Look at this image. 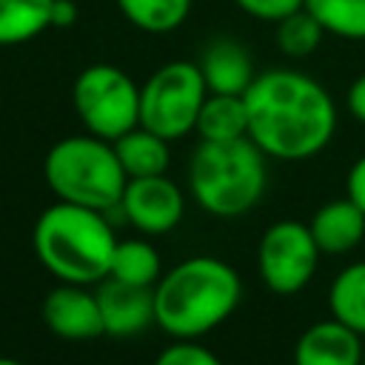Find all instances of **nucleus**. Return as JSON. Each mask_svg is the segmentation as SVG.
Returning a JSON list of instances; mask_svg holds the SVG:
<instances>
[{
    "mask_svg": "<svg viewBox=\"0 0 365 365\" xmlns=\"http://www.w3.org/2000/svg\"><path fill=\"white\" fill-rule=\"evenodd\" d=\"M0 365H23L20 359H11V356H0Z\"/></svg>",
    "mask_w": 365,
    "mask_h": 365,
    "instance_id": "28",
    "label": "nucleus"
},
{
    "mask_svg": "<svg viewBox=\"0 0 365 365\" xmlns=\"http://www.w3.org/2000/svg\"><path fill=\"white\" fill-rule=\"evenodd\" d=\"M248 17L262 23H279L288 14L305 9V0H234Z\"/></svg>",
    "mask_w": 365,
    "mask_h": 365,
    "instance_id": "24",
    "label": "nucleus"
},
{
    "mask_svg": "<svg viewBox=\"0 0 365 365\" xmlns=\"http://www.w3.org/2000/svg\"><path fill=\"white\" fill-rule=\"evenodd\" d=\"M114 151H117V160L125 171V177H154V174H165L168 171V163H171V148H168V140L143 128V125H134L131 131H125L123 137L114 140Z\"/></svg>",
    "mask_w": 365,
    "mask_h": 365,
    "instance_id": "15",
    "label": "nucleus"
},
{
    "mask_svg": "<svg viewBox=\"0 0 365 365\" xmlns=\"http://www.w3.org/2000/svg\"><path fill=\"white\" fill-rule=\"evenodd\" d=\"M240 274L220 257L197 254L177 262L154 285V325L171 339H200L240 305Z\"/></svg>",
    "mask_w": 365,
    "mask_h": 365,
    "instance_id": "2",
    "label": "nucleus"
},
{
    "mask_svg": "<svg viewBox=\"0 0 365 365\" xmlns=\"http://www.w3.org/2000/svg\"><path fill=\"white\" fill-rule=\"evenodd\" d=\"M319 262V245L308 228V222L299 220H279L265 228L257 245V271L262 282L279 294L291 297L302 291Z\"/></svg>",
    "mask_w": 365,
    "mask_h": 365,
    "instance_id": "8",
    "label": "nucleus"
},
{
    "mask_svg": "<svg viewBox=\"0 0 365 365\" xmlns=\"http://www.w3.org/2000/svg\"><path fill=\"white\" fill-rule=\"evenodd\" d=\"M362 334L331 317L297 336L294 365H362Z\"/></svg>",
    "mask_w": 365,
    "mask_h": 365,
    "instance_id": "12",
    "label": "nucleus"
},
{
    "mask_svg": "<svg viewBox=\"0 0 365 365\" xmlns=\"http://www.w3.org/2000/svg\"><path fill=\"white\" fill-rule=\"evenodd\" d=\"M117 211L143 237H160L180 225L185 211V197L180 185L171 182L165 174L131 177L123 188Z\"/></svg>",
    "mask_w": 365,
    "mask_h": 365,
    "instance_id": "9",
    "label": "nucleus"
},
{
    "mask_svg": "<svg viewBox=\"0 0 365 365\" xmlns=\"http://www.w3.org/2000/svg\"><path fill=\"white\" fill-rule=\"evenodd\" d=\"M345 106H348V111H351L354 120L365 123V74H359V77L351 83V88H348V94H345Z\"/></svg>",
    "mask_w": 365,
    "mask_h": 365,
    "instance_id": "26",
    "label": "nucleus"
},
{
    "mask_svg": "<svg viewBox=\"0 0 365 365\" xmlns=\"http://www.w3.org/2000/svg\"><path fill=\"white\" fill-rule=\"evenodd\" d=\"M248 137L274 160H308L336 131V106L325 86L297 68H268L242 94Z\"/></svg>",
    "mask_w": 365,
    "mask_h": 365,
    "instance_id": "1",
    "label": "nucleus"
},
{
    "mask_svg": "<svg viewBox=\"0 0 365 365\" xmlns=\"http://www.w3.org/2000/svg\"><path fill=\"white\" fill-rule=\"evenodd\" d=\"M40 265L57 282L97 285L108 277L117 237L106 211L57 200L48 205L31 231Z\"/></svg>",
    "mask_w": 365,
    "mask_h": 365,
    "instance_id": "3",
    "label": "nucleus"
},
{
    "mask_svg": "<svg viewBox=\"0 0 365 365\" xmlns=\"http://www.w3.org/2000/svg\"><path fill=\"white\" fill-rule=\"evenodd\" d=\"M74 23H77V3L74 0H54L51 29H71Z\"/></svg>",
    "mask_w": 365,
    "mask_h": 365,
    "instance_id": "27",
    "label": "nucleus"
},
{
    "mask_svg": "<svg viewBox=\"0 0 365 365\" xmlns=\"http://www.w3.org/2000/svg\"><path fill=\"white\" fill-rule=\"evenodd\" d=\"M154 365H222V359L194 339H174L157 354Z\"/></svg>",
    "mask_w": 365,
    "mask_h": 365,
    "instance_id": "23",
    "label": "nucleus"
},
{
    "mask_svg": "<svg viewBox=\"0 0 365 365\" xmlns=\"http://www.w3.org/2000/svg\"><path fill=\"white\" fill-rule=\"evenodd\" d=\"M120 14L145 34H168L180 29L191 11V0H114Z\"/></svg>",
    "mask_w": 365,
    "mask_h": 365,
    "instance_id": "20",
    "label": "nucleus"
},
{
    "mask_svg": "<svg viewBox=\"0 0 365 365\" xmlns=\"http://www.w3.org/2000/svg\"><path fill=\"white\" fill-rule=\"evenodd\" d=\"M194 131L208 143H228L248 137V111L242 94H211L205 97Z\"/></svg>",
    "mask_w": 365,
    "mask_h": 365,
    "instance_id": "16",
    "label": "nucleus"
},
{
    "mask_svg": "<svg viewBox=\"0 0 365 365\" xmlns=\"http://www.w3.org/2000/svg\"><path fill=\"white\" fill-rule=\"evenodd\" d=\"M362 365H365V345H362Z\"/></svg>",
    "mask_w": 365,
    "mask_h": 365,
    "instance_id": "29",
    "label": "nucleus"
},
{
    "mask_svg": "<svg viewBox=\"0 0 365 365\" xmlns=\"http://www.w3.org/2000/svg\"><path fill=\"white\" fill-rule=\"evenodd\" d=\"M54 0H0V46H20L51 29Z\"/></svg>",
    "mask_w": 365,
    "mask_h": 365,
    "instance_id": "18",
    "label": "nucleus"
},
{
    "mask_svg": "<svg viewBox=\"0 0 365 365\" xmlns=\"http://www.w3.org/2000/svg\"><path fill=\"white\" fill-rule=\"evenodd\" d=\"M108 277H114L120 282H128V285L154 288L157 279L163 277V262H160L157 248L143 237L117 240V248L111 254Z\"/></svg>",
    "mask_w": 365,
    "mask_h": 365,
    "instance_id": "17",
    "label": "nucleus"
},
{
    "mask_svg": "<svg viewBox=\"0 0 365 365\" xmlns=\"http://www.w3.org/2000/svg\"><path fill=\"white\" fill-rule=\"evenodd\" d=\"M345 197L354 200L362 211H365V154L354 160V165L348 168L345 177Z\"/></svg>",
    "mask_w": 365,
    "mask_h": 365,
    "instance_id": "25",
    "label": "nucleus"
},
{
    "mask_svg": "<svg viewBox=\"0 0 365 365\" xmlns=\"http://www.w3.org/2000/svg\"><path fill=\"white\" fill-rule=\"evenodd\" d=\"M325 34L339 40H365V0H305Z\"/></svg>",
    "mask_w": 365,
    "mask_h": 365,
    "instance_id": "21",
    "label": "nucleus"
},
{
    "mask_svg": "<svg viewBox=\"0 0 365 365\" xmlns=\"http://www.w3.org/2000/svg\"><path fill=\"white\" fill-rule=\"evenodd\" d=\"M317 245H319V254H348L354 251L362 237H365V211L348 200V197H339V200H328L322 202L311 222H308Z\"/></svg>",
    "mask_w": 365,
    "mask_h": 365,
    "instance_id": "14",
    "label": "nucleus"
},
{
    "mask_svg": "<svg viewBox=\"0 0 365 365\" xmlns=\"http://www.w3.org/2000/svg\"><path fill=\"white\" fill-rule=\"evenodd\" d=\"M43 322L51 334L77 342L106 334L97 294L88 291V285H74V282H60L46 294Z\"/></svg>",
    "mask_w": 365,
    "mask_h": 365,
    "instance_id": "10",
    "label": "nucleus"
},
{
    "mask_svg": "<svg viewBox=\"0 0 365 365\" xmlns=\"http://www.w3.org/2000/svg\"><path fill=\"white\" fill-rule=\"evenodd\" d=\"M200 71L211 94H245L257 77L248 48L231 37L211 40L200 54Z\"/></svg>",
    "mask_w": 365,
    "mask_h": 365,
    "instance_id": "13",
    "label": "nucleus"
},
{
    "mask_svg": "<svg viewBox=\"0 0 365 365\" xmlns=\"http://www.w3.org/2000/svg\"><path fill=\"white\" fill-rule=\"evenodd\" d=\"M71 103L86 131L108 143L140 125V86L111 63L86 66L74 77Z\"/></svg>",
    "mask_w": 365,
    "mask_h": 365,
    "instance_id": "7",
    "label": "nucleus"
},
{
    "mask_svg": "<svg viewBox=\"0 0 365 365\" xmlns=\"http://www.w3.org/2000/svg\"><path fill=\"white\" fill-rule=\"evenodd\" d=\"M94 294L103 314V331L111 336H134L154 322V288L106 277L97 282Z\"/></svg>",
    "mask_w": 365,
    "mask_h": 365,
    "instance_id": "11",
    "label": "nucleus"
},
{
    "mask_svg": "<svg viewBox=\"0 0 365 365\" xmlns=\"http://www.w3.org/2000/svg\"><path fill=\"white\" fill-rule=\"evenodd\" d=\"M265 154L251 137L228 143L200 140L188 163V188L197 205L222 220L248 214L265 191Z\"/></svg>",
    "mask_w": 365,
    "mask_h": 365,
    "instance_id": "4",
    "label": "nucleus"
},
{
    "mask_svg": "<svg viewBox=\"0 0 365 365\" xmlns=\"http://www.w3.org/2000/svg\"><path fill=\"white\" fill-rule=\"evenodd\" d=\"M331 317L365 336V259L345 265L328 288Z\"/></svg>",
    "mask_w": 365,
    "mask_h": 365,
    "instance_id": "19",
    "label": "nucleus"
},
{
    "mask_svg": "<svg viewBox=\"0 0 365 365\" xmlns=\"http://www.w3.org/2000/svg\"><path fill=\"white\" fill-rule=\"evenodd\" d=\"M43 177L57 200L106 214L120 205L123 188L128 182L114 143L88 131L57 140L43 160Z\"/></svg>",
    "mask_w": 365,
    "mask_h": 365,
    "instance_id": "5",
    "label": "nucleus"
},
{
    "mask_svg": "<svg viewBox=\"0 0 365 365\" xmlns=\"http://www.w3.org/2000/svg\"><path fill=\"white\" fill-rule=\"evenodd\" d=\"M277 31H274V40H277V48L285 54V57H294V60H302L308 54H314L325 37V29L317 23V17L308 11V9H299L294 14H288L285 20L274 23Z\"/></svg>",
    "mask_w": 365,
    "mask_h": 365,
    "instance_id": "22",
    "label": "nucleus"
},
{
    "mask_svg": "<svg viewBox=\"0 0 365 365\" xmlns=\"http://www.w3.org/2000/svg\"><path fill=\"white\" fill-rule=\"evenodd\" d=\"M205 97L208 86L200 66L191 60H171L140 86V125L168 143L182 140L194 131Z\"/></svg>",
    "mask_w": 365,
    "mask_h": 365,
    "instance_id": "6",
    "label": "nucleus"
}]
</instances>
